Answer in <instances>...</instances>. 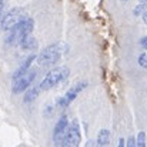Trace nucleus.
Returning <instances> with one entry per match:
<instances>
[{"label":"nucleus","mask_w":147,"mask_h":147,"mask_svg":"<svg viewBox=\"0 0 147 147\" xmlns=\"http://www.w3.org/2000/svg\"><path fill=\"white\" fill-rule=\"evenodd\" d=\"M143 19H144V22L147 23V10L144 11V14H143Z\"/></svg>","instance_id":"412c9836"},{"label":"nucleus","mask_w":147,"mask_h":147,"mask_svg":"<svg viewBox=\"0 0 147 147\" xmlns=\"http://www.w3.org/2000/svg\"><path fill=\"white\" fill-rule=\"evenodd\" d=\"M146 10H147L146 4H137V6L133 9V13H134V16H140V14H144Z\"/></svg>","instance_id":"4468645a"},{"label":"nucleus","mask_w":147,"mask_h":147,"mask_svg":"<svg viewBox=\"0 0 147 147\" xmlns=\"http://www.w3.org/2000/svg\"><path fill=\"white\" fill-rule=\"evenodd\" d=\"M69 73H70V70L66 66H59V67L51 69L49 73L45 76V79L42 80V83L39 86V90L46 92V90L53 89L54 86H57L59 83H61L63 80H66L69 77Z\"/></svg>","instance_id":"7ed1b4c3"},{"label":"nucleus","mask_w":147,"mask_h":147,"mask_svg":"<svg viewBox=\"0 0 147 147\" xmlns=\"http://www.w3.org/2000/svg\"><path fill=\"white\" fill-rule=\"evenodd\" d=\"M96 147H110V131L107 129H101L97 134V140L94 142Z\"/></svg>","instance_id":"1a4fd4ad"},{"label":"nucleus","mask_w":147,"mask_h":147,"mask_svg":"<svg viewBox=\"0 0 147 147\" xmlns=\"http://www.w3.org/2000/svg\"><path fill=\"white\" fill-rule=\"evenodd\" d=\"M140 43H142V46H143V47L147 50V37H143V39L140 40Z\"/></svg>","instance_id":"f3484780"},{"label":"nucleus","mask_w":147,"mask_h":147,"mask_svg":"<svg viewBox=\"0 0 147 147\" xmlns=\"http://www.w3.org/2000/svg\"><path fill=\"white\" fill-rule=\"evenodd\" d=\"M20 47L23 50H36L37 49V46H39V43H37V40H36V37H33L32 34H29V36H26L20 43Z\"/></svg>","instance_id":"9b49d317"},{"label":"nucleus","mask_w":147,"mask_h":147,"mask_svg":"<svg viewBox=\"0 0 147 147\" xmlns=\"http://www.w3.org/2000/svg\"><path fill=\"white\" fill-rule=\"evenodd\" d=\"M84 147H96V143H94L93 140H89V142L86 143V146Z\"/></svg>","instance_id":"6ab92c4d"},{"label":"nucleus","mask_w":147,"mask_h":147,"mask_svg":"<svg viewBox=\"0 0 147 147\" xmlns=\"http://www.w3.org/2000/svg\"><path fill=\"white\" fill-rule=\"evenodd\" d=\"M3 9H4V0H0V16L3 14Z\"/></svg>","instance_id":"aec40b11"},{"label":"nucleus","mask_w":147,"mask_h":147,"mask_svg":"<svg viewBox=\"0 0 147 147\" xmlns=\"http://www.w3.org/2000/svg\"><path fill=\"white\" fill-rule=\"evenodd\" d=\"M26 19V13L22 7H13L10 9L1 19V29L4 32L11 30L13 27H16L19 23H22Z\"/></svg>","instance_id":"39448f33"},{"label":"nucleus","mask_w":147,"mask_h":147,"mask_svg":"<svg viewBox=\"0 0 147 147\" xmlns=\"http://www.w3.org/2000/svg\"><path fill=\"white\" fill-rule=\"evenodd\" d=\"M124 146H126V142H124V139H119L117 147H124Z\"/></svg>","instance_id":"a211bd4d"},{"label":"nucleus","mask_w":147,"mask_h":147,"mask_svg":"<svg viewBox=\"0 0 147 147\" xmlns=\"http://www.w3.org/2000/svg\"><path fill=\"white\" fill-rule=\"evenodd\" d=\"M82 142V131H80V124L77 120H73L69 123L67 131L61 140L60 147H79Z\"/></svg>","instance_id":"20e7f679"},{"label":"nucleus","mask_w":147,"mask_h":147,"mask_svg":"<svg viewBox=\"0 0 147 147\" xmlns=\"http://www.w3.org/2000/svg\"><path fill=\"white\" fill-rule=\"evenodd\" d=\"M147 0H140V4H146Z\"/></svg>","instance_id":"4be33fe9"},{"label":"nucleus","mask_w":147,"mask_h":147,"mask_svg":"<svg viewBox=\"0 0 147 147\" xmlns=\"http://www.w3.org/2000/svg\"><path fill=\"white\" fill-rule=\"evenodd\" d=\"M34 79H36V70L29 69L26 73H23L22 76H19L17 79H14V82H13V87H11V92H13L14 94L23 93L24 90H27V89L30 87V84L33 83Z\"/></svg>","instance_id":"423d86ee"},{"label":"nucleus","mask_w":147,"mask_h":147,"mask_svg":"<svg viewBox=\"0 0 147 147\" xmlns=\"http://www.w3.org/2000/svg\"><path fill=\"white\" fill-rule=\"evenodd\" d=\"M124 147H136V139H134V137H129Z\"/></svg>","instance_id":"dca6fc26"},{"label":"nucleus","mask_w":147,"mask_h":147,"mask_svg":"<svg viewBox=\"0 0 147 147\" xmlns=\"http://www.w3.org/2000/svg\"><path fill=\"white\" fill-rule=\"evenodd\" d=\"M33 27H34V20L32 17H26L22 23H19L11 30H9V34L6 37V43H9V45H19L26 36L32 34Z\"/></svg>","instance_id":"f03ea898"},{"label":"nucleus","mask_w":147,"mask_h":147,"mask_svg":"<svg viewBox=\"0 0 147 147\" xmlns=\"http://www.w3.org/2000/svg\"><path fill=\"white\" fill-rule=\"evenodd\" d=\"M37 96H39V87H32L26 92L23 100H24V103H32L37 98Z\"/></svg>","instance_id":"f8f14e48"},{"label":"nucleus","mask_w":147,"mask_h":147,"mask_svg":"<svg viewBox=\"0 0 147 147\" xmlns=\"http://www.w3.org/2000/svg\"><path fill=\"white\" fill-rule=\"evenodd\" d=\"M36 57H37L36 54H30V56H29V57H27V59H26V60H24V61L20 64V67L16 70V73L13 74V80H14V79H17L19 76H22L23 73H26V71L30 69V66H32L33 60H36Z\"/></svg>","instance_id":"9d476101"},{"label":"nucleus","mask_w":147,"mask_h":147,"mask_svg":"<svg viewBox=\"0 0 147 147\" xmlns=\"http://www.w3.org/2000/svg\"><path fill=\"white\" fill-rule=\"evenodd\" d=\"M67 127H69V119H67V116L63 114L59 119V121L56 123L54 130H53V142H54L56 147H60L61 140H63V137H64V134L67 131Z\"/></svg>","instance_id":"6e6552de"},{"label":"nucleus","mask_w":147,"mask_h":147,"mask_svg":"<svg viewBox=\"0 0 147 147\" xmlns=\"http://www.w3.org/2000/svg\"><path fill=\"white\" fill-rule=\"evenodd\" d=\"M139 64H140V67L147 69V53H142L139 56Z\"/></svg>","instance_id":"2eb2a0df"},{"label":"nucleus","mask_w":147,"mask_h":147,"mask_svg":"<svg viewBox=\"0 0 147 147\" xmlns=\"http://www.w3.org/2000/svg\"><path fill=\"white\" fill-rule=\"evenodd\" d=\"M86 87H87V83H86V82H80V83L74 84L71 89H69V90L66 92V94H64L63 97H60L57 100V106H59V107H67L74 98L79 96V93H80L82 90H84Z\"/></svg>","instance_id":"0eeeda50"},{"label":"nucleus","mask_w":147,"mask_h":147,"mask_svg":"<svg viewBox=\"0 0 147 147\" xmlns=\"http://www.w3.org/2000/svg\"><path fill=\"white\" fill-rule=\"evenodd\" d=\"M136 147H146V133L140 131L136 137Z\"/></svg>","instance_id":"ddd939ff"},{"label":"nucleus","mask_w":147,"mask_h":147,"mask_svg":"<svg viewBox=\"0 0 147 147\" xmlns=\"http://www.w3.org/2000/svg\"><path fill=\"white\" fill-rule=\"evenodd\" d=\"M67 53V45L59 42L54 45H50L46 49L42 50V53L36 57L39 66L43 67H49V66H54L57 61H60V59Z\"/></svg>","instance_id":"f257e3e1"}]
</instances>
